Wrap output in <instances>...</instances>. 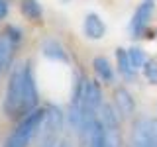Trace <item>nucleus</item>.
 <instances>
[{
  "mask_svg": "<svg viewBox=\"0 0 157 147\" xmlns=\"http://www.w3.org/2000/svg\"><path fill=\"white\" fill-rule=\"evenodd\" d=\"M26 100H28V63H20L10 73L6 98H4V112L10 118L26 114Z\"/></svg>",
  "mask_w": 157,
  "mask_h": 147,
  "instance_id": "1",
  "label": "nucleus"
},
{
  "mask_svg": "<svg viewBox=\"0 0 157 147\" xmlns=\"http://www.w3.org/2000/svg\"><path fill=\"white\" fill-rule=\"evenodd\" d=\"M43 116H45V110H32L29 114H26V118L4 141V147H29L32 139L39 134L43 126Z\"/></svg>",
  "mask_w": 157,
  "mask_h": 147,
  "instance_id": "2",
  "label": "nucleus"
},
{
  "mask_svg": "<svg viewBox=\"0 0 157 147\" xmlns=\"http://www.w3.org/2000/svg\"><path fill=\"white\" fill-rule=\"evenodd\" d=\"M132 147H153V120L140 118L134 124Z\"/></svg>",
  "mask_w": 157,
  "mask_h": 147,
  "instance_id": "3",
  "label": "nucleus"
},
{
  "mask_svg": "<svg viewBox=\"0 0 157 147\" xmlns=\"http://www.w3.org/2000/svg\"><path fill=\"white\" fill-rule=\"evenodd\" d=\"M151 14H153V0H144V2L137 6L134 18L130 22V29L134 37H141V33L145 32L147 24L151 20Z\"/></svg>",
  "mask_w": 157,
  "mask_h": 147,
  "instance_id": "4",
  "label": "nucleus"
},
{
  "mask_svg": "<svg viewBox=\"0 0 157 147\" xmlns=\"http://www.w3.org/2000/svg\"><path fill=\"white\" fill-rule=\"evenodd\" d=\"M114 106H116L118 114L124 116V118L134 114V110H136V102H134V98H132L130 90H126L124 86H118L116 90H114Z\"/></svg>",
  "mask_w": 157,
  "mask_h": 147,
  "instance_id": "5",
  "label": "nucleus"
},
{
  "mask_svg": "<svg viewBox=\"0 0 157 147\" xmlns=\"http://www.w3.org/2000/svg\"><path fill=\"white\" fill-rule=\"evenodd\" d=\"M85 36L88 39H102L106 33V24L102 22V18L98 16V14H88L85 18Z\"/></svg>",
  "mask_w": 157,
  "mask_h": 147,
  "instance_id": "6",
  "label": "nucleus"
},
{
  "mask_svg": "<svg viewBox=\"0 0 157 147\" xmlns=\"http://www.w3.org/2000/svg\"><path fill=\"white\" fill-rule=\"evenodd\" d=\"M14 49H16V43H14L6 33H2V36H0V77H2L4 73H6V69L12 65Z\"/></svg>",
  "mask_w": 157,
  "mask_h": 147,
  "instance_id": "7",
  "label": "nucleus"
},
{
  "mask_svg": "<svg viewBox=\"0 0 157 147\" xmlns=\"http://www.w3.org/2000/svg\"><path fill=\"white\" fill-rule=\"evenodd\" d=\"M116 63H118V71H120V75L126 78V81H134L136 78V73L137 69L134 67V63H132L130 59V53L126 51V49H116Z\"/></svg>",
  "mask_w": 157,
  "mask_h": 147,
  "instance_id": "8",
  "label": "nucleus"
},
{
  "mask_svg": "<svg viewBox=\"0 0 157 147\" xmlns=\"http://www.w3.org/2000/svg\"><path fill=\"white\" fill-rule=\"evenodd\" d=\"M41 49H43V55H45L47 59H53V61H63V63L69 61V55H67L65 47H63L59 41H55V39H45Z\"/></svg>",
  "mask_w": 157,
  "mask_h": 147,
  "instance_id": "9",
  "label": "nucleus"
},
{
  "mask_svg": "<svg viewBox=\"0 0 157 147\" xmlns=\"http://www.w3.org/2000/svg\"><path fill=\"white\" fill-rule=\"evenodd\" d=\"M92 67H94V73L102 78L104 82H114V69H112L110 61L106 57H94L92 59Z\"/></svg>",
  "mask_w": 157,
  "mask_h": 147,
  "instance_id": "10",
  "label": "nucleus"
},
{
  "mask_svg": "<svg viewBox=\"0 0 157 147\" xmlns=\"http://www.w3.org/2000/svg\"><path fill=\"white\" fill-rule=\"evenodd\" d=\"M88 147H106V137H104V126H102L100 118L94 122L90 134H88Z\"/></svg>",
  "mask_w": 157,
  "mask_h": 147,
  "instance_id": "11",
  "label": "nucleus"
},
{
  "mask_svg": "<svg viewBox=\"0 0 157 147\" xmlns=\"http://www.w3.org/2000/svg\"><path fill=\"white\" fill-rule=\"evenodd\" d=\"M104 137H106V147H124L122 134H120V124L104 126Z\"/></svg>",
  "mask_w": 157,
  "mask_h": 147,
  "instance_id": "12",
  "label": "nucleus"
},
{
  "mask_svg": "<svg viewBox=\"0 0 157 147\" xmlns=\"http://www.w3.org/2000/svg\"><path fill=\"white\" fill-rule=\"evenodd\" d=\"M22 12L24 16L29 18V20H41L43 16V10H41V4L37 0H22Z\"/></svg>",
  "mask_w": 157,
  "mask_h": 147,
  "instance_id": "13",
  "label": "nucleus"
},
{
  "mask_svg": "<svg viewBox=\"0 0 157 147\" xmlns=\"http://www.w3.org/2000/svg\"><path fill=\"white\" fill-rule=\"evenodd\" d=\"M128 53H130V59H132V63H134L136 69H144V67H145L147 57H145V53L141 51L140 47H132Z\"/></svg>",
  "mask_w": 157,
  "mask_h": 147,
  "instance_id": "14",
  "label": "nucleus"
},
{
  "mask_svg": "<svg viewBox=\"0 0 157 147\" xmlns=\"http://www.w3.org/2000/svg\"><path fill=\"white\" fill-rule=\"evenodd\" d=\"M144 75L151 85H157V63L155 61H147L144 67Z\"/></svg>",
  "mask_w": 157,
  "mask_h": 147,
  "instance_id": "15",
  "label": "nucleus"
},
{
  "mask_svg": "<svg viewBox=\"0 0 157 147\" xmlns=\"http://www.w3.org/2000/svg\"><path fill=\"white\" fill-rule=\"evenodd\" d=\"M8 14V2L6 0H0V20H4Z\"/></svg>",
  "mask_w": 157,
  "mask_h": 147,
  "instance_id": "16",
  "label": "nucleus"
},
{
  "mask_svg": "<svg viewBox=\"0 0 157 147\" xmlns=\"http://www.w3.org/2000/svg\"><path fill=\"white\" fill-rule=\"evenodd\" d=\"M153 147H157V120H153Z\"/></svg>",
  "mask_w": 157,
  "mask_h": 147,
  "instance_id": "17",
  "label": "nucleus"
},
{
  "mask_svg": "<svg viewBox=\"0 0 157 147\" xmlns=\"http://www.w3.org/2000/svg\"><path fill=\"white\" fill-rule=\"evenodd\" d=\"M57 147H69V145H67V143H59Z\"/></svg>",
  "mask_w": 157,
  "mask_h": 147,
  "instance_id": "18",
  "label": "nucleus"
}]
</instances>
